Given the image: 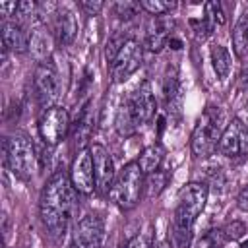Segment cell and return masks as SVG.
Instances as JSON below:
<instances>
[{
	"instance_id": "cell-9",
	"label": "cell",
	"mask_w": 248,
	"mask_h": 248,
	"mask_svg": "<svg viewBox=\"0 0 248 248\" xmlns=\"http://www.w3.org/2000/svg\"><path fill=\"white\" fill-rule=\"evenodd\" d=\"M68 174H70V180H72V186L76 188V192H79L83 196H89V194H93L97 190L95 170H93V159H91L89 147L76 153Z\"/></svg>"
},
{
	"instance_id": "cell-13",
	"label": "cell",
	"mask_w": 248,
	"mask_h": 248,
	"mask_svg": "<svg viewBox=\"0 0 248 248\" xmlns=\"http://www.w3.org/2000/svg\"><path fill=\"white\" fill-rule=\"evenodd\" d=\"M130 99V105L134 108V114H136V120L138 124H147L153 116H155V108H157V101H155V95H153V89H151V83L147 79H143L138 89L128 97Z\"/></svg>"
},
{
	"instance_id": "cell-25",
	"label": "cell",
	"mask_w": 248,
	"mask_h": 248,
	"mask_svg": "<svg viewBox=\"0 0 248 248\" xmlns=\"http://www.w3.org/2000/svg\"><path fill=\"white\" fill-rule=\"evenodd\" d=\"M141 4V10L149 12L151 16L159 17V16H165L167 12H170L174 8V2H165V0H143L140 2Z\"/></svg>"
},
{
	"instance_id": "cell-30",
	"label": "cell",
	"mask_w": 248,
	"mask_h": 248,
	"mask_svg": "<svg viewBox=\"0 0 248 248\" xmlns=\"http://www.w3.org/2000/svg\"><path fill=\"white\" fill-rule=\"evenodd\" d=\"M244 232H246V227H244L240 221H232V223H227V225L223 227V234H225L227 240H236V238H240Z\"/></svg>"
},
{
	"instance_id": "cell-24",
	"label": "cell",
	"mask_w": 248,
	"mask_h": 248,
	"mask_svg": "<svg viewBox=\"0 0 248 248\" xmlns=\"http://www.w3.org/2000/svg\"><path fill=\"white\" fill-rule=\"evenodd\" d=\"M203 12H205L203 19H205L211 27H215V25H223V23H225V14H223V8H221V4H219L217 0L205 2Z\"/></svg>"
},
{
	"instance_id": "cell-4",
	"label": "cell",
	"mask_w": 248,
	"mask_h": 248,
	"mask_svg": "<svg viewBox=\"0 0 248 248\" xmlns=\"http://www.w3.org/2000/svg\"><path fill=\"white\" fill-rule=\"evenodd\" d=\"M4 153H6V163L14 172V176H17L19 180H29L33 176L35 149L25 134L16 132L8 136L4 140Z\"/></svg>"
},
{
	"instance_id": "cell-7",
	"label": "cell",
	"mask_w": 248,
	"mask_h": 248,
	"mask_svg": "<svg viewBox=\"0 0 248 248\" xmlns=\"http://www.w3.org/2000/svg\"><path fill=\"white\" fill-rule=\"evenodd\" d=\"M70 126L72 124H70L68 110L64 107H56L54 105V107L46 108L39 118V126H37L39 128V138H41L43 143L54 147L66 138Z\"/></svg>"
},
{
	"instance_id": "cell-17",
	"label": "cell",
	"mask_w": 248,
	"mask_h": 248,
	"mask_svg": "<svg viewBox=\"0 0 248 248\" xmlns=\"http://www.w3.org/2000/svg\"><path fill=\"white\" fill-rule=\"evenodd\" d=\"M169 31H170V19L167 16L155 17L147 29V35H145V46L151 52H159L169 39Z\"/></svg>"
},
{
	"instance_id": "cell-11",
	"label": "cell",
	"mask_w": 248,
	"mask_h": 248,
	"mask_svg": "<svg viewBox=\"0 0 248 248\" xmlns=\"http://www.w3.org/2000/svg\"><path fill=\"white\" fill-rule=\"evenodd\" d=\"M105 242V223L99 215H83L74 229V244L78 248H103Z\"/></svg>"
},
{
	"instance_id": "cell-35",
	"label": "cell",
	"mask_w": 248,
	"mask_h": 248,
	"mask_svg": "<svg viewBox=\"0 0 248 248\" xmlns=\"http://www.w3.org/2000/svg\"><path fill=\"white\" fill-rule=\"evenodd\" d=\"M238 87H240V89H248V68L242 70V74H240V78H238Z\"/></svg>"
},
{
	"instance_id": "cell-2",
	"label": "cell",
	"mask_w": 248,
	"mask_h": 248,
	"mask_svg": "<svg viewBox=\"0 0 248 248\" xmlns=\"http://www.w3.org/2000/svg\"><path fill=\"white\" fill-rule=\"evenodd\" d=\"M207 202V186L203 182H190L178 194V205L172 217V238L176 248H188L192 242L196 217L203 211Z\"/></svg>"
},
{
	"instance_id": "cell-21",
	"label": "cell",
	"mask_w": 248,
	"mask_h": 248,
	"mask_svg": "<svg viewBox=\"0 0 248 248\" xmlns=\"http://www.w3.org/2000/svg\"><path fill=\"white\" fill-rule=\"evenodd\" d=\"M163 155H165V151H163V147H161L159 143L147 145V147L140 153V157H138V165H140V169L143 170V174H151V172L159 170V167H161V163H163Z\"/></svg>"
},
{
	"instance_id": "cell-29",
	"label": "cell",
	"mask_w": 248,
	"mask_h": 248,
	"mask_svg": "<svg viewBox=\"0 0 248 248\" xmlns=\"http://www.w3.org/2000/svg\"><path fill=\"white\" fill-rule=\"evenodd\" d=\"M147 176H149V178H147L149 196H157V194L163 190L165 182H167V172H163V170L159 169V170H155V172H151V174H147Z\"/></svg>"
},
{
	"instance_id": "cell-33",
	"label": "cell",
	"mask_w": 248,
	"mask_h": 248,
	"mask_svg": "<svg viewBox=\"0 0 248 248\" xmlns=\"http://www.w3.org/2000/svg\"><path fill=\"white\" fill-rule=\"evenodd\" d=\"M17 6L19 2H0V14L6 16H16L17 14Z\"/></svg>"
},
{
	"instance_id": "cell-27",
	"label": "cell",
	"mask_w": 248,
	"mask_h": 248,
	"mask_svg": "<svg viewBox=\"0 0 248 248\" xmlns=\"http://www.w3.org/2000/svg\"><path fill=\"white\" fill-rule=\"evenodd\" d=\"M128 39L122 35V33H114L108 41H107V46H105V56H107V60L112 64V60L116 58V54L120 52V48L124 46V43H126Z\"/></svg>"
},
{
	"instance_id": "cell-12",
	"label": "cell",
	"mask_w": 248,
	"mask_h": 248,
	"mask_svg": "<svg viewBox=\"0 0 248 248\" xmlns=\"http://www.w3.org/2000/svg\"><path fill=\"white\" fill-rule=\"evenodd\" d=\"M91 151V159H93V170H95V184H97V192L99 194H108L110 186L114 182V163L112 157L108 153V149L101 143H93L89 145Z\"/></svg>"
},
{
	"instance_id": "cell-16",
	"label": "cell",
	"mask_w": 248,
	"mask_h": 248,
	"mask_svg": "<svg viewBox=\"0 0 248 248\" xmlns=\"http://www.w3.org/2000/svg\"><path fill=\"white\" fill-rule=\"evenodd\" d=\"M72 126H74L72 138H74V141L78 143V147H79V151H81V149H85L83 145H85V141L89 140V136H91V132H93V126H95V116H93V107H91V103H85V105L79 108V112H78V116H76V122H74Z\"/></svg>"
},
{
	"instance_id": "cell-34",
	"label": "cell",
	"mask_w": 248,
	"mask_h": 248,
	"mask_svg": "<svg viewBox=\"0 0 248 248\" xmlns=\"http://www.w3.org/2000/svg\"><path fill=\"white\" fill-rule=\"evenodd\" d=\"M238 205H240L242 209H248V186L242 188V192H240V196H238Z\"/></svg>"
},
{
	"instance_id": "cell-19",
	"label": "cell",
	"mask_w": 248,
	"mask_h": 248,
	"mask_svg": "<svg viewBox=\"0 0 248 248\" xmlns=\"http://www.w3.org/2000/svg\"><path fill=\"white\" fill-rule=\"evenodd\" d=\"M163 93H165V103H167V110L170 114H180V105H182V93H180V81H178V74L176 70L169 68V72L165 74V81H163Z\"/></svg>"
},
{
	"instance_id": "cell-36",
	"label": "cell",
	"mask_w": 248,
	"mask_h": 248,
	"mask_svg": "<svg viewBox=\"0 0 248 248\" xmlns=\"http://www.w3.org/2000/svg\"><path fill=\"white\" fill-rule=\"evenodd\" d=\"M244 23H246V35H248V16H244Z\"/></svg>"
},
{
	"instance_id": "cell-14",
	"label": "cell",
	"mask_w": 248,
	"mask_h": 248,
	"mask_svg": "<svg viewBox=\"0 0 248 248\" xmlns=\"http://www.w3.org/2000/svg\"><path fill=\"white\" fill-rule=\"evenodd\" d=\"M27 50L33 56V60H37L39 64L45 60H50L52 41H50L48 29L41 21H35L29 29V48Z\"/></svg>"
},
{
	"instance_id": "cell-20",
	"label": "cell",
	"mask_w": 248,
	"mask_h": 248,
	"mask_svg": "<svg viewBox=\"0 0 248 248\" xmlns=\"http://www.w3.org/2000/svg\"><path fill=\"white\" fill-rule=\"evenodd\" d=\"M114 128H116L118 136H122V138L134 136L136 130L140 128V124L136 120V114H134V108L130 105V99L120 103V107L116 110V116H114Z\"/></svg>"
},
{
	"instance_id": "cell-32",
	"label": "cell",
	"mask_w": 248,
	"mask_h": 248,
	"mask_svg": "<svg viewBox=\"0 0 248 248\" xmlns=\"http://www.w3.org/2000/svg\"><path fill=\"white\" fill-rule=\"evenodd\" d=\"M79 8H81L87 16H97V14L103 10V2H99V0H81V2H79Z\"/></svg>"
},
{
	"instance_id": "cell-26",
	"label": "cell",
	"mask_w": 248,
	"mask_h": 248,
	"mask_svg": "<svg viewBox=\"0 0 248 248\" xmlns=\"http://www.w3.org/2000/svg\"><path fill=\"white\" fill-rule=\"evenodd\" d=\"M141 10L140 2H132V0H120L114 4V14L120 19H132L134 16H138V12Z\"/></svg>"
},
{
	"instance_id": "cell-15",
	"label": "cell",
	"mask_w": 248,
	"mask_h": 248,
	"mask_svg": "<svg viewBox=\"0 0 248 248\" xmlns=\"http://www.w3.org/2000/svg\"><path fill=\"white\" fill-rule=\"evenodd\" d=\"M2 48L12 52H25L29 48V31L23 29L19 21L2 23Z\"/></svg>"
},
{
	"instance_id": "cell-18",
	"label": "cell",
	"mask_w": 248,
	"mask_h": 248,
	"mask_svg": "<svg viewBox=\"0 0 248 248\" xmlns=\"http://www.w3.org/2000/svg\"><path fill=\"white\" fill-rule=\"evenodd\" d=\"M54 33L60 45H70L78 35V17L72 10H60L54 21Z\"/></svg>"
},
{
	"instance_id": "cell-3",
	"label": "cell",
	"mask_w": 248,
	"mask_h": 248,
	"mask_svg": "<svg viewBox=\"0 0 248 248\" xmlns=\"http://www.w3.org/2000/svg\"><path fill=\"white\" fill-rule=\"evenodd\" d=\"M143 170L140 169L138 161L126 163L114 176V182L110 186V200L122 209L130 211L138 205L141 192H143Z\"/></svg>"
},
{
	"instance_id": "cell-5",
	"label": "cell",
	"mask_w": 248,
	"mask_h": 248,
	"mask_svg": "<svg viewBox=\"0 0 248 248\" xmlns=\"http://www.w3.org/2000/svg\"><path fill=\"white\" fill-rule=\"evenodd\" d=\"M219 120L221 114L217 108L207 107L205 112L202 114V118L196 122L194 132H192V153L196 157H207L215 151V147L219 145Z\"/></svg>"
},
{
	"instance_id": "cell-37",
	"label": "cell",
	"mask_w": 248,
	"mask_h": 248,
	"mask_svg": "<svg viewBox=\"0 0 248 248\" xmlns=\"http://www.w3.org/2000/svg\"><path fill=\"white\" fill-rule=\"evenodd\" d=\"M240 248H248V240H244V242L240 244Z\"/></svg>"
},
{
	"instance_id": "cell-31",
	"label": "cell",
	"mask_w": 248,
	"mask_h": 248,
	"mask_svg": "<svg viewBox=\"0 0 248 248\" xmlns=\"http://www.w3.org/2000/svg\"><path fill=\"white\" fill-rule=\"evenodd\" d=\"M126 248H151V232H149V231L138 232V234L128 242Z\"/></svg>"
},
{
	"instance_id": "cell-38",
	"label": "cell",
	"mask_w": 248,
	"mask_h": 248,
	"mask_svg": "<svg viewBox=\"0 0 248 248\" xmlns=\"http://www.w3.org/2000/svg\"><path fill=\"white\" fill-rule=\"evenodd\" d=\"M68 248H78V246H76V244H74V242H72V244H70V246H68Z\"/></svg>"
},
{
	"instance_id": "cell-23",
	"label": "cell",
	"mask_w": 248,
	"mask_h": 248,
	"mask_svg": "<svg viewBox=\"0 0 248 248\" xmlns=\"http://www.w3.org/2000/svg\"><path fill=\"white\" fill-rule=\"evenodd\" d=\"M232 46H234V52L242 58L248 54V35H246V23H244V17L238 19V23L234 25L232 29Z\"/></svg>"
},
{
	"instance_id": "cell-22",
	"label": "cell",
	"mask_w": 248,
	"mask_h": 248,
	"mask_svg": "<svg viewBox=\"0 0 248 248\" xmlns=\"http://www.w3.org/2000/svg\"><path fill=\"white\" fill-rule=\"evenodd\" d=\"M211 56V66L217 74L219 79H227L229 72H231V54L223 45H213L209 50Z\"/></svg>"
},
{
	"instance_id": "cell-1",
	"label": "cell",
	"mask_w": 248,
	"mask_h": 248,
	"mask_svg": "<svg viewBox=\"0 0 248 248\" xmlns=\"http://www.w3.org/2000/svg\"><path fill=\"white\" fill-rule=\"evenodd\" d=\"M74 207L76 188L72 186L70 174L64 169H58L50 174L41 194V221L54 238L64 236Z\"/></svg>"
},
{
	"instance_id": "cell-28",
	"label": "cell",
	"mask_w": 248,
	"mask_h": 248,
	"mask_svg": "<svg viewBox=\"0 0 248 248\" xmlns=\"http://www.w3.org/2000/svg\"><path fill=\"white\" fill-rule=\"evenodd\" d=\"M223 242H227V238L223 234V229H213V231L205 232V236L200 242V248H221Z\"/></svg>"
},
{
	"instance_id": "cell-8",
	"label": "cell",
	"mask_w": 248,
	"mask_h": 248,
	"mask_svg": "<svg viewBox=\"0 0 248 248\" xmlns=\"http://www.w3.org/2000/svg\"><path fill=\"white\" fill-rule=\"evenodd\" d=\"M141 58H143L141 45L136 39H128L124 43V46L120 48V52L116 54V58L112 60V64H110V72H112L114 83L126 81L141 66Z\"/></svg>"
},
{
	"instance_id": "cell-10",
	"label": "cell",
	"mask_w": 248,
	"mask_h": 248,
	"mask_svg": "<svg viewBox=\"0 0 248 248\" xmlns=\"http://www.w3.org/2000/svg\"><path fill=\"white\" fill-rule=\"evenodd\" d=\"M219 151L225 157L240 159L248 155V128L242 124V120L234 118L227 124V128L221 132L219 138Z\"/></svg>"
},
{
	"instance_id": "cell-6",
	"label": "cell",
	"mask_w": 248,
	"mask_h": 248,
	"mask_svg": "<svg viewBox=\"0 0 248 248\" xmlns=\"http://www.w3.org/2000/svg\"><path fill=\"white\" fill-rule=\"evenodd\" d=\"M33 89L41 108L46 110L54 107V101L58 99V93H60V79L52 60H45L37 64L33 74Z\"/></svg>"
}]
</instances>
